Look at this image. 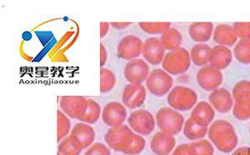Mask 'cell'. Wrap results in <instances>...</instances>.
Returning <instances> with one entry per match:
<instances>
[{
    "label": "cell",
    "instance_id": "cell-8",
    "mask_svg": "<svg viewBox=\"0 0 250 155\" xmlns=\"http://www.w3.org/2000/svg\"><path fill=\"white\" fill-rule=\"evenodd\" d=\"M144 42L140 37L129 34L124 37L117 46V55L121 60L131 61L142 54Z\"/></svg>",
    "mask_w": 250,
    "mask_h": 155
},
{
    "label": "cell",
    "instance_id": "cell-41",
    "mask_svg": "<svg viewBox=\"0 0 250 155\" xmlns=\"http://www.w3.org/2000/svg\"><path fill=\"white\" fill-rule=\"evenodd\" d=\"M60 155V153L58 152V155Z\"/></svg>",
    "mask_w": 250,
    "mask_h": 155
},
{
    "label": "cell",
    "instance_id": "cell-33",
    "mask_svg": "<svg viewBox=\"0 0 250 155\" xmlns=\"http://www.w3.org/2000/svg\"><path fill=\"white\" fill-rule=\"evenodd\" d=\"M233 99H250V81L242 80L237 83L233 89Z\"/></svg>",
    "mask_w": 250,
    "mask_h": 155
},
{
    "label": "cell",
    "instance_id": "cell-7",
    "mask_svg": "<svg viewBox=\"0 0 250 155\" xmlns=\"http://www.w3.org/2000/svg\"><path fill=\"white\" fill-rule=\"evenodd\" d=\"M128 125L140 135H150L156 126V119L148 110L140 109L130 113L128 118Z\"/></svg>",
    "mask_w": 250,
    "mask_h": 155
},
{
    "label": "cell",
    "instance_id": "cell-29",
    "mask_svg": "<svg viewBox=\"0 0 250 155\" xmlns=\"http://www.w3.org/2000/svg\"><path fill=\"white\" fill-rule=\"evenodd\" d=\"M189 155H213V144L207 139H199L188 144Z\"/></svg>",
    "mask_w": 250,
    "mask_h": 155
},
{
    "label": "cell",
    "instance_id": "cell-22",
    "mask_svg": "<svg viewBox=\"0 0 250 155\" xmlns=\"http://www.w3.org/2000/svg\"><path fill=\"white\" fill-rule=\"evenodd\" d=\"M160 40L164 48L169 52L181 48L183 36L181 33L177 30L176 28H170L165 33L161 34Z\"/></svg>",
    "mask_w": 250,
    "mask_h": 155
},
{
    "label": "cell",
    "instance_id": "cell-19",
    "mask_svg": "<svg viewBox=\"0 0 250 155\" xmlns=\"http://www.w3.org/2000/svg\"><path fill=\"white\" fill-rule=\"evenodd\" d=\"M70 134L74 135L82 144L83 150H87L88 147L94 144L96 138V132L90 124L85 123H78L72 128Z\"/></svg>",
    "mask_w": 250,
    "mask_h": 155
},
{
    "label": "cell",
    "instance_id": "cell-35",
    "mask_svg": "<svg viewBox=\"0 0 250 155\" xmlns=\"http://www.w3.org/2000/svg\"><path fill=\"white\" fill-rule=\"evenodd\" d=\"M232 27L238 39L250 40V23H235Z\"/></svg>",
    "mask_w": 250,
    "mask_h": 155
},
{
    "label": "cell",
    "instance_id": "cell-2",
    "mask_svg": "<svg viewBox=\"0 0 250 155\" xmlns=\"http://www.w3.org/2000/svg\"><path fill=\"white\" fill-rule=\"evenodd\" d=\"M155 119L160 131L170 135L179 134L185 126L184 116L172 108H161L157 112Z\"/></svg>",
    "mask_w": 250,
    "mask_h": 155
},
{
    "label": "cell",
    "instance_id": "cell-18",
    "mask_svg": "<svg viewBox=\"0 0 250 155\" xmlns=\"http://www.w3.org/2000/svg\"><path fill=\"white\" fill-rule=\"evenodd\" d=\"M233 60V54L230 48L225 46H214L211 49L209 64L213 68L219 70L227 68Z\"/></svg>",
    "mask_w": 250,
    "mask_h": 155
},
{
    "label": "cell",
    "instance_id": "cell-20",
    "mask_svg": "<svg viewBox=\"0 0 250 155\" xmlns=\"http://www.w3.org/2000/svg\"><path fill=\"white\" fill-rule=\"evenodd\" d=\"M213 30L212 23H193L188 28V35L194 42L205 44L210 40Z\"/></svg>",
    "mask_w": 250,
    "mask_h": 155
},
{
    "label": "cell",
    "instance_id": "cell-16",
    "mask_svg": "<svg viewBox=\"0 0 250 155\" xmlns=\"http://www.w3.org/2000/svg\"><path fill=\"white\" fill-rule=\"evenodd\" d=\"M176 139L173 135L164 132H158L151 139L150 149L156 155H169L174 150Z\"/></svg>",
    "mask_w": 250,
    "mask_h": 155
},
{
    "label": "cell",
    "instance_id": "cell-24",
    "mask_svg": "<svg viewBox=\"0 0 250 155\" xmlns=\"http://www.w3.org/2000/svg\"><path fill=\"white\" fill-rule=\"evenodd\" d=\"M211 49L209 46L205 44H197L191 48V61L197 66H205L209 62Z\"/></svg>",
    "mask_w": 250,
    "mask_h": 155
},
{
    "label": "cell",
    "instance_id": "cell-15",
    "mask_svg": "<svg viewBox=\"0 0 250 155\" xmlns=\"http://www.w3.org/2000/svg\"><path fill=\"white\" fill-rule=\"evenodd\" d=\"M208 102L213 110L219 113H228L233 106V96L229 91L224 88L212 91L208 96Z\"/></svg>",
    "mask_w": 250,
    "mask_h": 155
},
{
    "label": "cell",
    "instance_id": "cell-26",
    "mask_svg": "<svg viewBox=\"0 0 250 155\" xmlns=\"http://www.w3.org/2000/svg\"><path fill=\"white\" fill-rule=\"evenodd\" d=\"M102 114V109L100 104L94 99H88V107L86 109L85 113L83 114L80 122L85 124H96Z\"/></svg>",
    "mask_w": 250,
    "mask_h": 155
},
{
    "label": "cell",
    "instance_id": "cell-3",
    "mask_svg": "<svg viewBox=\"0 0 250 155\" xmlns=\"http://www.w3.org/2000/svg\"><path fill=\"white\" fill-rule=\"evenodd\" d=\"M135 133L126 124L118 127L110 128L104 136V141L110 150L123 153L128 150L132 142L134 141Z\"/></svg>",
    "mask_w": 250,
    "mask_h": 155
},
{
    "label": "cell",
    "instance_id": "cell-31",
    "mask_svg": "<svg viewBox=\"0 0 250 155\" xmlns=\"http://www.w3.org/2000/svg\"><path fill=\"white\" fill-rule=\"evenodd\" d=\"M233 113L236 119L241 121L250 119V99L236 100L233 105Z\"/></svg>",
    "mask_w": 250,
    "mask_h": 155
},
{
    "label": "cell",
    "instance_id": "cell-4",
    "mask_svg": "<svg viewBox=\"0 0 250 155\" xmlns=\"http://www.w3.org/2000/svg\"><path fill=\"white\" fill-rule=\"evenodd\" d=\"M191 62L189 52L181 47L176 50L166 53L162 62V67L164 70L170 75H179L186 73L189 69Z\"/></svg>",
    "mask_w": 250,
    "mask_h": 155
},
{
    "label": "cell",
    "instance_id": "cell-36",
    "mask_svg": "<svg viewBox=\"0 0 250 155\" xmlns=\"http://www.w3.org/2000/svg\"><path fill=\"white\" fill-rule=\"evenodd\" d=\"M108 51L106 49L105 46L103 44H100V67L104 68L108 60Z\"/></svg>",
    "mask_w": 250,
    "mask_h": 155
},
{
    "label": "cell",
    "instance_id": "cell-14",
    "mask_svg": "<svg viewBox=\"0 0 250 155\" xmlns=\"http://www.w3.org/2000/svg\"><path fill=\"white\" fill-rule=\"evenodd\" d=\"M197 82L203 89L213 91L222 85L224 76L221 70L212 66H204L197 73Z\"/></svg>",
    "mask_w": 250,
    "mask_h": 155
},
{
    "label": "cell",
    "instance_id": "cell-25",
    "mask_svg": "<svg viewBox=\"0 0 250 155\" xmlns=\"http://www.w3.org/2000/svg\"><path fill=\"white\" fill-rule=\"evenodd\" d=\"M208 131V128L199 126L198 124H195L190 118L188 119L187 121H185V126L183 129L184 135L188 139L193 140V141L203 139L207 134Z\"/></svg>",
    "mask_w": 250,
    "mask_h": 155
},
{
    "label": "cell",
    "instance_id": "cell-12",
    "mask_svg": "<svg viewBox=\"0 0 250 155\" xmlns=\"http://www.w3.org/2000/svg\"><path fill=\"white\" fill-rule=\"evenodd\" d=\"M147 97L146 88L140 84H128L122 93L123 105L125 107L135 110L145 104Z\"/></svg>",
    "mask_w": 250,
    "mask_h": 155
},
{
    "label": "cell",
    "instance_id": "cell-30",
    "mask_svg": "<svg viewBox=\"0 0 250 155\" xmlns=\"http://www.w3.org/2000/svg\"><path fill=\"white\" fill-rule=\"evenodd\" d=\"M233 54L236 60L244 65L250 64V40H240L237 43Z\"/></svg>",
    "mask_w": 250,
    "mask_h": 155
},
{
    "label": "cell",
    "instance_id": "cell-17",
    "mask_svg": "<svg viewBox=\"0 0 250 155\" xmlns=\"http://www.w3.org/2000/svg\"><path fill=\"white\" fill-rule=\"evenodd\" d=\"M215 112L208 102H199L192 110L190 119L195 124L203 127H208L214 119Z\"/></svg>",
    "mask_w": 250,
    "mask_h": 155
},
{
    "label": "cell",
    "instance_id": "cell-28",
    "mask_svg": "<svg viewBox=\"0 0 250 155\" xmlns=\"http://www.w3.org/2000/svg\"><path fill=\"white\" fill-rule=\"evenodd\" d=\"M71 122L69 117L66 115L62 110L57 111V140L60 143L62 139L69 135L71 133Z\"/></svg>",
    "mask_w": 250,
    "mask_h": 155
},
{
    "label": "cell",
    "instance_id": "cell-38",
    "mask_svg": "<svg viewBox=\"0 0 250 155\" xmlns=\"http://www.w3.org/2000/svg\"><path fill=\"white\" fill-rule=\"evenodd\" d=\"M110 28V23L107 22H101L100 23V38L104 39L107 35Z\"/></svg>",
    "mask_w": 250,
    "mask_h": 155
},
{
    "label": "cell",
    "instance_id": "cell-1",
    "mask_svg": "<svg viewBox=\"0 0 250 155\" xmlns=\"http://www.w3.org/2000/svg\"><path fill=\"white\" fill-rule=\"evenodd\" d=\"M208 136L220 152L230 153L235 150L239 143V138L233 125L224 119H219L211 124Z\"/></svg>",
    "mask_w": 250,
    "mask_h": 155
},
{
    "label": "cell",
    "instance_id": "cell-27",
    "mask_svg": "<svg viewBox=\"0 0 250 155\" xmlns=\"http://www.w3.org/2000/svg\"><path fill=\"white\" fill-rule=\"evenodd\" d=\"M117 79L113 71L107 68H100V93H109L116 85Z\"/></svg>",
    "mask_w": 250,
    "mask_h": 155
},
{
    "label": "cell",
    "instance_id": "cell-5",
    "mask_svg": "<svg viewBox=\"0 0 250 155\" xmlns=\"http://www.w3.org/2000/svg\"><path fill=\"white\" fill-rule=\"evenodd\" d=\"M167 101L170 108L177 111H188L196 105L198 95L188 87L179 85L168 93Z\"/></svg>",
    "mask_w": 250,
    "mask_h": 155
},
{
    "label": "cell",
    "instance_id": "cell-11",
    "mask_svg": "<svg viewBox=\"0 0 250 155\" xmlns=\"http://www.w3.org/2000/svg\"><path fill=\"white\" fill-rule=\"evenodd\" d=\"M127 110L125 105L117 101H111L102 111V120L108 127L114 128L125 124L127 119Z\"/></svg>",
    "mask_w": 250,
    "mask_h": 155
},
{
    "label": "cell",
    "instance_id": "cell-9",
    "mask_svg": "<svg viewBox=\"0 0 250 155\" xmlns=\"http://www.w3.org/2000/svg\"><path fill=\"white\" fill-rule=\"evenodd\" d=\"M60 107L68 117L80 121L88 107V99L83 96H62Z\"/></svg>",
    "mask_w": 250,
    "mask_h": 155
},
{
    "label": "cell",
    "instance_id": "cell-40",
    "mask_svg": "<svg viewBox=\"0 0 250 155\" xmlns=\"http://www.w3.org/2000/svg\"><path fill=\"white\" fill-rule=\"evenodd\" d=\"M231 155H250V147H240Z\"/></svg>",
    "mask_w": 250,
    "mask_h": 155
},
{
    "label": "cell",
    "instance_id": "cell-39",
    "mask_svg": "<svg viewBox=\"0 0 250 155\" xmlns=\"http://www.w3.org/2000/svg\"><path fill=\"white\" fill-rule=\"evenodd\" d=\"M132 23H127V22H115V23H110V26H112L114 29L116 30H124L128 28Z\"/></svg>",
    "mask_w": 250,
    "mask_h": 155
},
{
    "label": "cell",
    "instance_id": "cell-34",
    "mask_svg": "<svg viewBox=\"0 0 250 155\" xmlns=\"http://www.w3.org/2000/svg\"><path fill=\"white\" fill-rule=\"evenodd\" d=\"M83 155H111V151L108 145L97 142L88 147Z\"/></svg>",
    "mask_w": 250,
    "mask_h": 155
},
{
    "label": "cell",
    "instance_id": "cell-6",
    "mask_svg": "<svg viewBox=\"0 0 250 155\" xmlns=\"http://www.w3.org/2000/svg\"><path fill=\"white\" fill-rule=\"evenodd\" d=\"M173 78L162 68H155L145 82L146 89L156 97H163L170 92L173 87Z\"/></svg>",
    "mask_w": 250,
    "mask_h": 155
},
{
    "label": "cell",
    "instance_id": "cell-37",
    "mask_svg": "<svg viewBox=\"0 0 250 155\" xmlns=\"http://www.w3.org/2000/svg\"><path fill=\"white\" fill-rule=\"evenodd\" d=\"M188 150V144H180L179 146H177L176 149H174L172 155H189Z\"/></svg>",
    "mask_w": 250,
    "mask_h": 155
},
{
    "label": "cell",
    "instance_id": "cell-42",
    "mask_svg": "<svg viewBox=\"0 0 250 155\" xmlns=\"http://www.w3.org/2000/svg\"></svg>",
    "mask_w": 250,
    "mask_h": 155
},
{
    "label": "cell",
    "instance_id": "cell-21",
    "mask_svg": "<svg viewBox=\"0 0 250 155\" xmlns=\"http://www.w3.org/2000/svg\"><path fill=\"white\" fill-rule=\"evenodd\" d=\"M213 40L219 45L230 47L235 44L238 40L233 27L227 24H219L213 31Z\"/></svg>",
    "mask_w": 250,
    "mask_h": 155
},
{
    "label": "cell",
    "instance_id": "cell-10",
    "mask_svg": "<svg viewBox=\"0 0 250 155\" xmlns=\"http://www.w3.org/2000/svg\"><path fill=\"white\" fill-rule=\"evenodd\" d=\"M150 67L148 63L142 59L128 61L125 65L124 75L129 84H140L146 82L149 74Z\"/></svg>",
    "mask_w": 250,
    "mask_h": 155
},
{
    "label": "cell",
    "instance_id": "cell-32",
    "mask_svg": "<svg viewBox=\"0 0 250 155\" xmlns=\"http://www.w3.org/2000/svg\"><path fill=\"white\" fill-rule=\"evenodd\" d=\"M143 31L148 34H163L171 28L170 23H139Z\"/></svg>",
    "mask_w": 250,
    "mask_h": 155
},
{
    "label": "cell",
    "instance_id": "cell-13",
    "mask_svg": "<svg viewBox=\"0 0 250 155\" xmlns=\"http://www.w3.org/2000/svg\"><path fill=\"white\" fill-rule=\"evenodd\" d=\"M166 54V49L164 48L160 38L150 37L144 42L142 56L146 62L152 65L162 64Z\"/></svg>",
    "mask_w": 250,
    "mask_h": 155
},
{
    "label": "cell",
    "instance_id": "cell-23",
    "mask_svg": "<svg viewBox=\"0 0 250 155\" xmlns=\"http://www.w3.org/2000/svg\"><path fill=\"white\" fill-rule=\"evenodd\" d=\"M83 150L82 144L72 134L62 139L58 147V152L61 155H80Z\"/></svg>",
    "mask_w": 250,
    "mask_h": 155
}]
</instances>
